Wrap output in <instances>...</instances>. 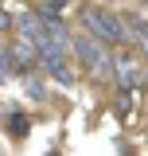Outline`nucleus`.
Wrapping results in <instances>:
<instances>
[{"label":"nucleus","instance_id":"obj_1","mask_svg":"<svg viewBox=\"0 0 148 156\" xmlns=\"http://www.w3.org/2000/svg\"><path fill=\"white\" fill-rule=\"evenodd\" d=\"M70 55L78 58L82 74L97 78V82H113V47L101 43L97 35H90V31L70 35Z\"/></svg>","mask_w":148,"mask_h":156},{"label":"nucleus","instance_id":"obj_2","mask_svg":"<svg viewBox=\"0 0 148 156\" xmlns=\"http://www.w3.org/2000/svg\"><path fill=\"white\" fill-rule=\"evenodd\" d=\"M78 20H82V27H86L90 35H97L101 43H109L113 51L132 43L129 23H125V16H121V12H105V8L90 4V8H82V12H78Z\"/></svg>","mask_w":148,"mask_h":156},{"label":"nucleus","instance_id":"obj_3","mask_svg":"<svg viewBox=\"0 0 148 156\" xmlns=\"http://www.w3.org/2000/svg\"><path fill=\"white\" fill-rule=\"evenodd\" d=\"M113 86H121V90H140L144 86V66L129 55V47L113 51Z\"/></svg>","mask_w":148,"mask_h":156},{"label":"nucleus","instance_id":"obj_4","mask_svg":"<svg viewBox=\"0 0 148 156\" xmlns=\"http://www.w3.org/2000/svg\"><path fill=\"white\" fill-rule=\"evenodd\" d=\"M39 70L47 78H55L58 86H74V62H70V51H39Z\"/></svg>","mask_w":148,"mask_h":156},{"label":"nucleus","instance_id":"obj_5","mask_svg":"<svg viewBox=\"0 0 148 156\" xmlns=\"http://www.w3.org/2000/svg\"><path fill=\"white\" fill-rule=\"evenodd\" d=\"M8 47H12V58H16L19 74H27V70H39V47H35L27 35H19V31H16Z\"/></svg>","mask_w":148,"mask_h":156},{"label":"nucleus","instance_id":"obj_6","mask_svg":"<svg viewBox=\"0 0 148 156\" xmlns=\"http://www.w3.org/2000/svg\"><path fill=\"white\" fill-rule=\"evenodd\" d=\"M4 133L12 136V140H23V136L31 133V117L23 113V109H8L4 113Z\"/></svg>","mask_w":148,"mask_h":156},{"label":"nucleus","instance_id":"obj_7","mask_svg":"<svg viewBox=\"0 0 148 156\" xmlns=\"http://www.w3.org/2000/svg\"><path fill=\"white\" fill-rule=\"evenodd\" d=\"M125 23H129L132 43H140V51L148 55V20H144V16H136V12H125Z\"/></svg>","mask_w":148,"mask_h":156},{"label":"nucleus","instance_id":"obj_8","mask_svg":"<svg viewBox=\"0 0 148 156\" xmlns=\"http://www.w3.org/2000/svg\"><path fill=\"white\" fill-rule=\"evenodd\" d=\"M19 78H23V90H27V98H31V101H43V98H47V74L27 70V74H19Z\"/></svg>","mask_w":148,"mask_h":156},{"label":"nucleus","instance_id":"obj_9","mask_svg":"<svg viewBox=\"0 0 148 156\" xmlns=\"http://www.w3.org/2000/svg\"><path fill=\"white\" fill-rule=\"evenodd\" d=\"M8 78H19V66H16V58H12V47L0 43V86H4Z\"/></svg>","mask_w":148,"mask_h":156},{"label":"nucleus","instance_id":"obj_10","mask_svg":"<svg viewBox=\"0 0 148 156\" xmlns=\"http://www.w3.org/2000/svg\"><path fill=\"white\" fill-rule=\"evenodd\" d=\"M132 98H136V90H121V86H117V105H113V109H117V117H129Z\"/></svg>","mask_w":148,"mask_h":156},{"label":"nucleus","instance_id":"obj_11","mask_svg":"<svg viewBox=\"0 0 148 156\" xmlns=\"http://www.w3.org/2000/svg\"><path fill=\"white\" fill-rule=\"evenodd\" d=\"M62 8H70V0H43L39 4V12H47V16H62Z\"/></svg>","mask_w":148,"mask_h":156},{"label":"nucleus","instance_id":"obj_12","mask_svg":"<svg viewBox=\"0 0 148 156\" xmlns=\"http://www.w3.org/2000/svg\"><path fill=\"white\" fill-rule=\"evenodd\" d=\"M8 31H16V16L0 8V35H8Z\"/></svg>","mask_w":148,"mask_h":156}]
</instances>
